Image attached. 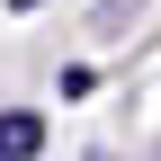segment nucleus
I'll list each match as a JSON object with an SVG mask.
<instances>
[{"mask_svg":"<svg viewBox=\"0 0 161 161\" xmlns=\"http://www.w3.org/2000/svg\"><path fill=\"white\" fill-rule=\"evenodd\" d=\"M45 152V116L36 108H0V161H36Z\"/></svg>","mask_w":161,"mask_h":161,"instance_id":"f257e3e1","label":"nucleus"},{"mask_svg":"<svg viewBox=\"0 0 161 161\" xmlns=\"http://www.w3.org/2000/svg\"><path fill=\"white\" fill-rule=\"evenodd\" d=\"M98 18H108V27H125V18H134V0H108V9H98Z\"/></svg>","mask_w":161,"mask_h":161,"instance_id":"f03ea898","label":"nucleus"},{"mask_svg":"<svg viewBox=\"0 0 161 161\" xmlns=\"http://www.w3.org/2000/svg\"><path fill=\"white\" fill-rule=\"evenodd\" d=\"M9 9H18V18H27V9H45V0H9Z\"/></svg>","mask_w":161,"mask_h":161,"instance_id":"7ed1b4c3","label":"nucleus"}]
</instances>
